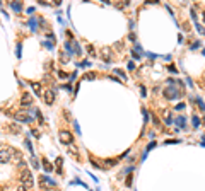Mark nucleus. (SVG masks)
<instances>
[{
    "label": "nucleus",
    "instance_id": "8",
    "mask_svg": "<svg viewBox=\"0 0 205 191\" xmlns=\"http://www.w3.org/2000/svg\"><path fill=\"white\" fill-rule=\"evenodd\" d=\"M5 130H7V131H12V133H19L21 128L16 125V123H10V125H7V126H5Z\"/></svg>",
    "mask_w": 205,
    "mask_h": 191
},
{
    "label": "nucleus",
    "instance_id": "7",
    "mask_svg": "<svg viewBox=\"0 0 205 191\" xmlns=\"http://www.w3.org/2000/svg\"><path fill=\"white\" fill-rule=\"evenodd\" d=\"M101 58H104L106 61H109V60H111V50L104 46V48L101 50Z\"/></svg>",
    "mask_w": 205,
    "mask_h": 191
},
{
    "label": "nucleus",
    "instance_id": "12",
    "mask_svg": "<svg viewBox=\"0 0 205 191\" xmlns=\"http://www.w3.org/2000/svg\"><path fill=\"white\" fill-rule=\"evenodd\" d=\"M57 166H58V172H62V157L57 159Z\"/></svg>",
    "mask_w": 205,
    "mask_h": 191
},
{
    "label": "nucleus",
    "instance_id": "16",
    "mask_svg": "<svg viewBox=\"0 0 205 191\" xmlns=\"http://www.w3.org/2000/svg\"><path fill=\"white\" fill-rule=\"evenodd\" d=\"M104 164H106L108 167H109V166H113V164H115V161H106V162H104Z\"/></svg>",
    "mask_w": 205,
    "mask_h": 191
},
{
    "label": "nucleus",
    "instance_id": "1",
    "mask_svg": "<svg viewBox=\"0 0 205 191\" xmlns=\"http://www.w3.org/2000/svg\"><path fill=\"white\" fill-rule=\"evenodd\" d=\"M21 183H22V186H24V188H31V186L34 184V181H33V174H31V171H28V169H24V171L21 172Z\"/></svg>",
    "mask_w": 205,
    "mask_h": 191
},
{
    "label": "nucleus",
    "instance_id": "17",
    "mask_svg": "<svg viewBox=\"0 0 205 191\" xmlns=\"http://www.w3.org/2000/svg\"><path fill=\"white\" fill-rule=\"evenodd\" d=\"M17 191H28V188H24V186H19V188H17Z\"/></svg>",
    "mask_w": 205,
    "mask_h": 191
},
{
    "label": "nucleus",
    "instance_id": "18",
    "mask_svg": "<svg viewBox=\"0 0 205 191\" xmlns=\"http://www.w3.org/2000/svg\"><path fill=\"white\" fill-rule=\"evenodd\" d=\"M204 20H205V10H204Z\"/></svg>",
    "mask_w": 205,
    "mask_h": 191
},
{
    "label": "nucleus",
    "instance_id": "11",
    "mask_svg": "<svg viewBox=\"0 0 205 191\" xmlns=\"http://www.w3.org/2000/svg\"><path fill=\"white\" fill-rule=\"evenodd\" d=\"M128 4H130V2H128V0H121V2H120V4H116V7H120V9H123V7H127Z\"/></svg>",
    "mask_w": 205,
    "mask_h": 191
},
{
    "label": "nucleus",
    "instance_id": "2",
    "mask_svg": "<svg viewBox=\"0 0 205 191\" xmlns=\"http://www.w3.org/2000/svg\"><path fill=\"white\" fill-rule=\"evenodd\" d=\"M58 137H60V142H62V143H65V145H70V143H72V140H74L72 133H70V131H67V130H60Z\"/></svg>",
    "mask_w": 205,
    "mask_h": 191
},
{
    "label": "nucleus",
    "instance_id": "3",
    "mask_svg": "<svg viewBox=\"0 0 205 191\" xmlns=\"http://www.w3.org/2000/svg\"><path fill=\"white\" fill-rule=\"evenodd\" d=\"M12 155H14V152L10 150V149H2V150H0V164L9 162Z\"/></svg>",
    "mask_w": 205,
    "mask_h": 191
},
{
    "label": "nucleus",
    "instance_id": "10",
    "mask_svg": "<svg viewBox=\"0 0 205 191\" xmlns=\"http://www.w3.org/2000/svg\"><path fill=\"white\" fill-rule=\"evenodd\" d=\"M31 85H33V89H34V92H36V94H39V96L43 94V91H41V85H39L38 82H33Z\"/></svg>",
    "mask_w": 205,
    "mask_h": 191
},
{
    "label": "nucleus",
    "instance_id": "13",
    "mask_svg": "<svg viewBox=\"0 0 205 191\" xmlns=\"http://www.w3.org/2000/svg\"><path fill=\"white\" fill-rule=\"evenodd\" d=\"M162 116H164V118H166L167 121L171 120V116H169V111H162Z\"/></svg>",
    "mask_w": 205,
    "mask_h": 191
},
{
    "label": "nucleus",
    "instance_id": "6",
    "mask_svg": "<svg viewBox=\"0 0 205 191\" xmlns=\"http://www.w3.org/2000/svg\"><path fill=\"white\" fill-rule=\"evenodd\" d=\"M31 102H33L31 94H29V92H24V94H22V97H21V104H22V106H29Z\"/></svg>",
    "mask_w": 205,
    "mask_h": 191
},
{
    "label": "nucleus",
    "instance_id": "5",
    "mask_svg": "<svg viewBox=\"0 0 205 191\" xmlns=\"http://www.w3.org/2000/svg\"><path fill=\"white\" fill-rule=\"evenodd\" d=\"M10 114L16 118L17 121H31V118L28 114H24V113H19V111H10Z\"/></svg>",
    "mask_w": 205,
    "mask_h": 191
},
{
    "label": "nucleus",
    "instance_id": "4",
    "mask_svg": "<svg viewBox=\"0 0 205 191\" xmlns=\"http://www.w3.org/2000/svg\"><path fill=\"white\" fill-rule=\"evenodd\" d=\"M43 101L46 102V104H53L55 102V92L51 91V89H46V91H43Z\"/></svg>",
    "mask_w": 205,
    "mask_h": 191
},
{
    "label": "nucleus",
    "instance_id": "15",
    "mask_svg": "<svg viewBox=\"0 0 205 191\" xmlns=\"http://www.w3.org/2000/svg\"><path fill=\"white\" fill-rule=\"evenodd\" d=\"M193 123H195V126H198V125H200V120L195 116V118H193Z\"/></svg>",
    "mask_w": 205,
    "mask_h": 191
},
{
    "label": "nucleus",
    "instance_id": "14",
    "mask_svg": "<svg viewBox=\"0 0 205 191\" xmlns=\"http://www.w3.org/2000/svg\"><path fill=\"white\" fill-rule=\"evenodd\" d=\"M12 7H14L16 10H21V9H22V5H19V4H12Z\"/></svg>",
    "mask_w": 205,
    "mask_h": 191
},
{
    "label": "nucleus",
    "instance_id": "9",
    "mask_svg": "<svg viewBox=\"0 0 205 191\" xmlns=\"http://www.w3.org/2000/svg\"><path fill=\"white\" fill-rule=\"evenodd\" d=\"M43 167H45L48 172L53 171V166H51V162H48V159H43Z\"/></svg>",
    "mask_w": 205,
    "mask_h": 191
}]
</instances>
